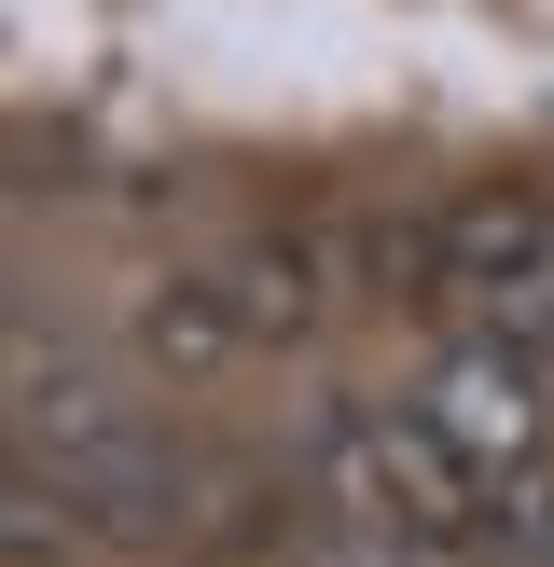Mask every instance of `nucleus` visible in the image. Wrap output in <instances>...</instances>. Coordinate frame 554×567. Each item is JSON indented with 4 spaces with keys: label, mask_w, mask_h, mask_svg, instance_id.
<instances>
[{
    "label": "nucleus",
    "mask_w": 554,
    "mask_h": 567,
    "mask_svg": "<svg viewBox=\"0 0 554 567\" xmlns=\"http://www.w3.org/2000/svg\"><path fill=\"white\" fill-rule=\"evenodd\" d=\"M402 415H416V430H430V443H443V457H458L485 498L541 471V360H526V347H499V332H458V347H443L430 374L402 388Z\"/></svg>",
    "instance_id": "f257e3e1"
},
{
    "label": "nucleus",
    "mask_w": 554,
    "mask_h": 567,
    "mask_svg": "<svg viewBox=\"0 0 554 567\" xmlns=\"http://www.w3.org/2000/svg\"><path fill=\"white\" fill-rule=\"evenodd\" d=\"M430 264H443V305H499L526 277H554V194L541 181H458L430 208Z\"/></svg>",
    "instance_id": "f03ea898"
},
{
    "label": "nucleus",
    "mask_w": 554,
    "mask_h": 567,
    "mask_svg": "<svg viewBox=\"0 0 554 567\" xmlns=\"http://www.w3.org/2000/svg\"><path fill=\"white\" fill-rule=\"evenodd\" d=\"M138 360H153L166 388H208V374H236V360H264L249 347V305H236V277H153L138 291Z\"/></svg>",
    "instance_id": "7ed1b4c3"
},
{
    "label": "nucleus",
    "mask_w": 554,
    "mask_h": 567,
    "mask_svg": "<svg viewBox=\"0 0 554 567\" xmlns=\"http://www.w3.org/2000/svg\"><path fill=\"white\" fill-rule=\"evenodd\" d=\"M249 567H416V554H402V540H375V526H347V513H319V498H305V513L277 526V540L249 554Z\"/></svg>",
    "instance_id": "20e7f679"
}]
</instances>
